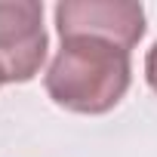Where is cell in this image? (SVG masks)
Wrapping results in <instances>:
<instances>
[{"instance_id":"obj_1","label":"cell","mask_w":157,"mask_h":157,"mask_svg":"<svg viewBox=\"0 0 157 157\" xmlns=\"http://www.w3.org/2000/svg\"><path fill=\"white\" fill-rule=\"evenodd\" d=\"M132 83L129 52L102 37H68L43 74L46 96L74 114H108Z\"/></svg>"},{"instance_id":"obj_2","label":"cell","mask_w":157,"mask_h":157,"mask_svg":"<svg viewBox=\"0 0 157 157\" xmlns=\"http://www.w3.org/2000/svg\"><path fill=\"white\" fill-rule=\"evenodd\" d=\"M43 3L0 0V83H28L46 62Z\"/></svg>"},{"instance_id":"obj_3","label":"cell","mask_w":157,"mask_h":157,"mask_svg":"<svg viewBox=\"0 0 157 157\" xmlns=\"http://www.w3.org/2000/svg\"><path fill=\"white\" fill-rule=\"evenodd\" d=\"M59 37H102L126 52L145 37V10L136 0H62L56 6Z\"/></svg>"},{"instance_id":"obj_4","label":"cell","mask_w":157,"mask_h":157,"mask_svg":"<svg viewBox=\"0 0 157 157\" xmlns=\"http://www.w3.org/2000/svg\"><path fill=\"white\" fill-rule=\"evenodd\" d=\"M145 80H148V86L157 93V40H154V46H151L148 56H145Z\"/></svg>"},{"instance_id":"obj_5","label":"cell","mask_w":157,"mask_h":157,"mask_svg":"<svg viewBox=\"0 0 157 157\" xmlns=\"http://www.w3.org/2000/svg\"><path fill=\"white\" fill-rule=\"evenodd\" d=\"M0 86H3V83H0Z\"/></svg>"}]
</instances>
